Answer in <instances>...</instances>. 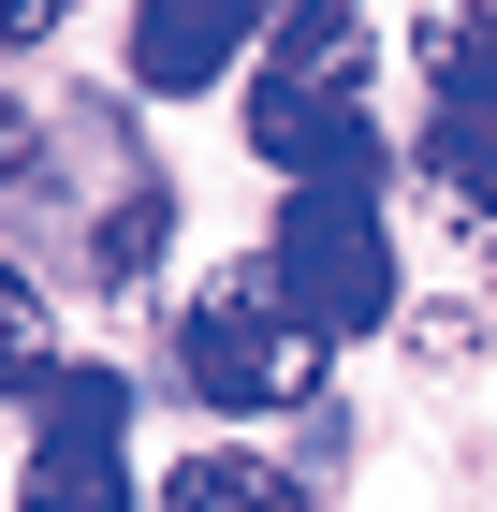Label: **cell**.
I'll return each mask as SVG.
<instances>
[{
    "label": "cell",
    "mask_w": 497,
    "mask_h": 512,
    "mask_svg": "<svg viewBox=\"0 0 497 512\" xmlns=\"http://www.w3.org/2000/svg\"><path fill=\"white\" fill-rule=\"evenodd\" d=\"M410 161H424V191L454 220H497V103H424Z\"/></svg>",
    "instance_id": "cell-5"
},
{
    "label": "cell",
    "mask_w": 497,
    "mask_h": 512,
    "mask_svg": "<svg viewBox=\"0 0 497 512\" xmlns=\"http://www.w3.org/2000/svg\"><path fill=\"white\" fill-rule=\"evenodd\" d=\"M264 278L307 337H381L395 322V235H381V191H293L264 235Z\"/></svg>",
    "instance_id": "cell-2"
},
{
    "label": "cell",
    "mask_w": 497,
    "mask_h": 512,
    "mask_svg": "<svg viewBox=\"0 0 497 512\" xmlns=\"http://www.w3.org/2000/svg\"><path fill=\"white\" fill-rule=\"evenodd\" d=\"M410 59H424V103H497V0H424Z\"/></svg>",
    "instance_id": "cell-6"
},
{
    "label": "cell",
    "mask_w": 497,
    "mask_h": 512,
    "mask_svg": "<svg viewBox=\"0 0 497 512\" xmlns=\"http://www.w3.org/2000/svg\"><path fill=\"white\" fill-rule=\"evenodd\" d=\"M176 381L205 410H293V395H322V337L278 308L264 264H234V278H205L176 308Z\"/></svg>",
    "instance_id": "cell-3"
},
{
    "label": "cell",
    "mask_w": 497,
    "mask_h": 512,
    "mask_svg": "<svg viewBox=\"0 0 497 512\" xmlns=\"http://www.w3.org/2000/svg\"><path fill=\"white\" fill-rule=\"evenodd\" d=\"M381 44H366V0H264V74H249V147L293 176V191H381Z\"/></svg>",
    "instance_id": "cell-1"
},
{
    "label": "cell",
    "mask_w": 497,
    "mask_h": 512,
    "mask_svg": "<svg viewBox=\"0 0 497 512\" xmlns=\"http://www.w3.org/2000/svg\"><path fill=\"white\" fill-rule=\"evenodd\" d=\"M59 15H74V0H0V44H44Z\"/></svg>",
    "instance_id": "cell-10"
},
{
    "label": "cell",
    "mask_w": 497,
    "mask_h": 512,
    "mask_svg": "<svg viewBox=\"0 0 497 512\" xmlns=\"http://www.w3.org/2000/svg\"><path fill=\"white\" fill-rule=\"evenodd\" d=\"M161 512H307L293 469H264V454H191V469L161 483Z\"/></svg>",
    "instance_id": "cell-7"
},
{
    "label": "cell",
    "mask_w": 497,
    "mask_h": 512,
    "mask_svg": "<svg viewBox=\"0 0 497 512\" xmlns=\"http://www.w3.org/2000/svg\"><path fill=\"white\" fill-rule=\"evenodd\" d=\"M15 381H44V293L0 264V395H15Z\"/></svg>",
    "instance_id": "cell-9"
},
{
    "label": "cell",
    "mask_w": 497,
    "mask_h": 512,
    "mask_svg": "<svg viewBox=\"0 0 497 512\" xmlns=\"http://www.w3.org/2000/svg\"><path fill=\"white\" fill-rule=\"evenodd\" d=\"M30 512H132L117 439H44V454H30Z\"/></svg>",
    "instance_id": "cell-8"
},
{
    "label": "cell",
    "mask_w": 497,
    "mask_h": 512,
    "mask_svg": "<svg viewBox=\"0 0 497 512\" xmlns=\"http://www.w3.org/2000/svg\"><path fill=\"white\" fill-rule=\"evenodd\" d=\"M234 44H264V0H132V74L147 88H220Z\"/></svg>",
    "instance_id": "cell-4"
}]
</instances>
